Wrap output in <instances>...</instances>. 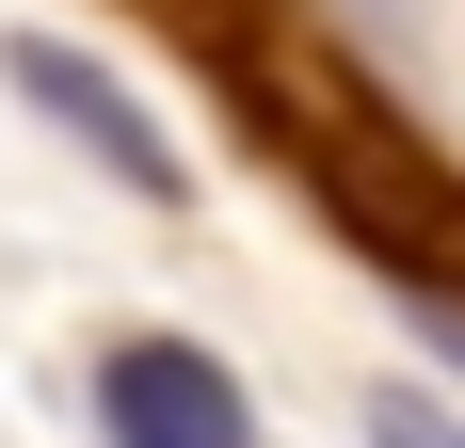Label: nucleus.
Masks as SVG:
<instances>
[{"label": "nucleus", "instance_id": "obj_5", "mask_svg": "<svg viewBox=\"0 0 465 448\" xmlns=\"http://www.w3.org/2000/svg\"><path fill=\"white\" fill-rule=\"evenodd\" d=\"M161 16H177L193 48H241V16H257V0H161Z\"/></svg>", "mask_w": 465, "mask_h": 448}, {"label": "nucleus", "instance_id": "obj_4", "mask_svg": "<svg viewBox=\"0 0 465 448\" xmlns=\"http://www.w3.org/2000/svg\"><path fill=\"white\" fill-rule=\"evenodd\" d=\"M370 448H465V416L433 385H370Z\"/></svg>", "mask_w": 465, "mask_h": 448}, {"label": "nucleus", "instance_id": "obj_3", "mask_svg": "<svg viewBox=\"0 0 465 448\" xmlns=\"http://www.w3.org/2000/svg\"><path fill=\"white\" fill-rule=\"evenodd\" d=\"M96 433L113 448H257V416H241L225 353H193V336H113V353H96Z\"/></svg>", "mask_w": 465, "mask_h": 448}, {"label": "nucleus", "instance_id": "obj_6", "mask_svg": "<svg viewBox=\"0 0 465 448\" xmlns=\"http://www.w3.org/2000/svg\"><path fill=\"white\" fill-rule=\"evenodd\" d=\"M401 305H418V336H433V353L465 368V288H401Z\"/></svg>", "mask_w": 465, "mask_h": 448}, {"label": "nucleus", "instance_id": "obj_1", "mask_svg": "<svg viewBox=\"0 0 465 448\" xmlns=\"http://www.w3.org/2000/svg\"><path fill=\"white\" fill-rule=\"evenodd\" d=\"M257 144H289L305 192H322V209L353 224L401 288H465V177L385 112L370 81H353V64H322V48L257 64Z\"/></svg>", "mask_w": 465, "mask_h": 448}, {"label": "nucleus", "instance_id": "obj_2", "mask_svg": "<svg viewBox=\"0 0 465 448\" xmlns=\"http://www.w3.org/2000/svg\"><path fill=\"white\" fill-rule=\"evenodd\" d=\"M0 81L33 96V112H48L64 144H81V161H96L113 192H144L161 224H193V161H177V129H161V112H144V96L113 81V64H96V48H64V33H16V48H0Z\"/></svg>", "mask_w": 465, "mask_h": 448}]
</instances>
